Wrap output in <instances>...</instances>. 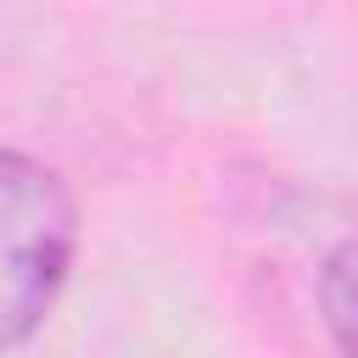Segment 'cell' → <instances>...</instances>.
<instances>
[{
  "label": "cell",
  "mask_w": 358,
  "mask_h": 358,
  "mask_svg": "<svg viewBox=\"0 0 358 358\" xmlns=\"http://www.w3.org/2000/svg\"><path fill=\"white\" fill-rule=\"evenodd\" d=\"M78 252V201L56 168L0 145V352L56 308Z\"/></svg>",
  "instance_id": "obj_1"
},
{
  "label": "cell",
  "mask_w": 358,
  "mask_h": 358,
  "mask_svg": "<svg viewBox=\"0 0 358 358\" xmlns=\"http://www.w3.org/2000/svg\"><path fill=\"white\" fill-rule=\"evenodd\" d=\"M319 319L341 358H358V229L341 235L319 268Z\"/></svg>",
  "instance_id": "obj_2"
}]
</instances>
